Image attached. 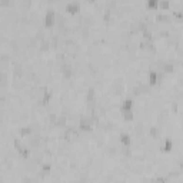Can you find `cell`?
I'll return each mask as SVG.
<instances>
[{
	"instance_id": "6da1fadb",
	"label": "cell",
	"mask_w": 183,
	"mask_h": 183,
	"mask_svg": "<svg viewBox=\"0 0 183 183\" xmlns=\"http://www.w3.org/2000/svg\"><path fill=\"white\" fill-rule=\"evenodd\" d=\"M54 23H56V13H54L53 9H49V10L46 12L44 19H43V24H44L46 27H52Z\"/></svg>"
},
{
	"instance_id": "7a4b0ae2",
	"label": "cell",
	"mask_w": 183,
	"mask_h": 183,
	"mask_svg": "<svg viewBox=\"0 0 183 183\" xmlns=\"http://www.w3.org/2000/svg\"><path fill=\"white\" fill-rule=\"evenodd\" d=\"M92 126H93V119H92V117L80 119V122H79V129L83 130V132H89V130H92Z\"/></svg>"
},
{
	"instance_id": "3957f363",
	"label": "cell",
	"mask_w": 183,
	"mask_h": 183,
	"mask_svg": "<svg viewBox=\"0 0 183 183\" xmlns=\"http://www.w3.org/2000/svg\"><path fill=\"white\" fill-rule=\"evenodd\" d=\"M40 143H41V137H40V135H32V136L29 137V146L32 147L33 150L40 146Z\"/></svg>"
},
{
	"instance_id": "277c9868",
	"label": "cell",
	"mask_w": 183,
	"mask_h": 183,
	"mask_svg": "<svg viewBox=\"0 0 183 183\" xmlns=\"http://www.w3.org/2000/svg\"><path fill=\"white\" fill-rule=\"evenodd\" d=\"M62 69V73L65 76V79H69L70 76H72V72H73V69H72V65L70 63H67V62H65V63H62V66H60Z\"/></svg>"
},
{
	"instance_id": "5b68a950",
	"label": "cell",
	"mask_w": 183,
	"mask_h": 183,
	"mask_svg": "<svg viewBox=\"0 0 183 183\" xmlns=\"http://www.w3.org/2000/svg\"><path fill=\"white\" fill-rule=\"evenodd\" d=\"M140 47L147 50V52H154V44H153L152 39H143L140 41Z\"/></svg>"
},
{
	"instance_id": "8992f818",
	"label": "cell",
	"mask_w": 183,
	"mask_h": 183,
	"mask_svg": "<svg viewBox=\"0 0 183 183\" xmlns=\"http://www.w3.org/2000/svg\"><path fill=\"white\" fill-rule=\"evenodd\" d=\"M79 7H80V4H79L77 1H70V3H67V4L65 6L66 12H70V13H76V12H79Z\"/></svg>"
},
{
	"instance_id": "52a82bcc",
	"label": "cell",
	"mask_w": 183,
	"mask_h": 183,
	"mask_svg": "<svg viewBox=\"0 0 183 183\" xmlns=\"http://www.w3.org/2000/svg\"><path fill=\"white\" fill-rule=\"evenodd\" d=\"M113 89H114V92H116L117 95H120V93L123 92V89H124V84H123L122 79H117V80L113 83Z\"/></svg>"
},
{
	"instance_id": "ba28073f",
	"label": "cell",
	"mask_w": 183,
	"mask_h": 183,
	"mask_svg": "<svg viewBox=\"0 0 183 183\" xmlns=\"http://www.w3.org/2000/svg\"><path fill=\"white\" fill-rule=\"evenodd\" d=\"M13 76H14L16 79H22V77H23V67H22L20 65H16V66H14V69H13Z\"/></svg>"
},
{
	"instance_id": "9c48e42d",
	"label": "cell",
	"mask_w": 183,
	"mask_h": 183,
	"mask_svg": "<svg viewBox=\"0 0 183 183\" xmlns=\"http://www.w3.org/2000/svg\"><path fill=\"white\" fill-rule=\"evenodd\" d=\"M120 142L123 143V146L129 147V145H130V136H129L127 133H122V135H120Z\"/></svg>"
},
{
	"instance_id": "30bf717a",
	"label": "cell",
	"mask_w": 183,
	"mask_h": 183,
	"mask_svg": "<svg viewBox=\"0 0 183 183\" xmlns=\"http://www.w3.org/2000/svg\"><path fill=\"white\" fill-rule=\"evenodd\" d=\"M122 114L126 120H132L133 119V110L132 109H122Z\"/></svg>"
},
{
	"instance_id": "8fae6325",
	"label": "cell",
	"mask_w": 183,
	"mask_h": 183,
	"mask_svg": "<svg viewBox=\"0 0 183 183\" xmlns=\"http://www.w3.org/2000/svg\"><path fill=\"white\" fill-rule=\"evenodd\" d=\"M50 97H52V93H50V92H44V93H43V97H41V100H40V105L46 106V105L49 103Z\"/></svg>"
},
{
	"instance_id": "7c38bea8",
	"label": "cell",
	"mask_w": 183,
	"mask_h": 183,
	"mask_svg": "<svg viewBox=\"0 0 183 183\" xmlns=\"http://www.w3.org/2000/svg\"><path fill=\"white\" fill-rule=\"evenodd\" d=\"M66 120H67V117H66V116H59V117H57V120H56V123H54V126L65 127V126H66Z\"/></svg>"
},
{
	"instance_id": "4fadbf2b",
	"label": "cell",
	"mask_w": 183,
	"mask_h": 183,
	"mask_svg": "<svg viewBox=\"0 0 183 183\" xmlns=\"http://www.w3.org/2000/svg\"><path fill=\"white\" fill-rule=\"evenodd\" d=\"M173 146V143H172V140L170 139H166L165 142H162L160 143V149H163V150H170Z\"/></svg>"
},
{
	"instance_id": "5bb4252c",
	"label": "cell",
	"mask_w": 183,
	"mask_h": 183,
	"mask_svg": "<svg viewBox=\"0 0 183 183\" xmlns=\"http://www.w3.org/2000/svg\"><path fill=\"white\" fill-rule=\"evenodd\" d=\"M20 135H22V136H27V135H30V136H32V135H33V129H32L30 126L22 127V129H20Z\"/></svg>"
},
{
	"instance_id": "9a60e30c",
	"label": "cell",
	"mask_w": 183,
	"mask_h": 183,
	"mask_svg": "<svg viewBox=\"0 0 183 183\" xmlns=\"http://www.w3.org/2000/svg\"><path fill=\"white\" fill-rule=\"evenodd\" d=\"M149 135H150L152 137H157V136L160 135V129L156 127V126H152V127L149 129Z\"/></svg>"
},
{
	"instance_id": "2e32d148",
	"label": "cell",
	"mask_w": 183,
	"mask_h": 183,
	"mask_svg": "<svg viewBox=\"0 0 183 183\" xmlns=\"http://www.w3.org/2000/svg\"><path fill=\"white\" fill-rule=\"evenodd\" d=\"M162 72H163V73H172V72H173V63H165Z\"/></svg>"
},
{
	"instance_id": "e0dca14e",
	"label": "cell",
	"mask_w": 183,
	"mask_h": 183,
	"mask_svg": "<svg viewBox=\"0 0 183 183\" xmlns=\"http://www.w3.org/2000/svg\"><path fill=\"white\" fill-rule=\"evenodd\" d=\"M167 112H162L160 114H159V117H157V120H159V123L162 124V123H166L167 122Z\"/></svg>"
},
{
	"instance_id": "ac0fdd59",
	"label": "cell",
	"mask_w": 183,
	"mask_h": 183,
	"mask_svg": "<svg viewBox=\"0 0 183 183\" xmlns=\"http://www.w3.org/2000/svg\"><path fill=\"white\" fill-rule=\"evenodd\" d=\"M132 106H133V102L130 99H126L122 102V109H132Z\"/></svg>"
},
{
	"instance_id": "d6986e66",
	"label": "cell",
	"mask_w": 183,
	"mask_h": 183,
	"mask_svg": "<svg viewBox=\"0 0 183 183\" xmlns=\"http://www.w3.org/2000/svg\"><path fill=\"white\" fill-rule=\"evenodd\" d=\"M135 133H136L137 136H143V133H145L143 124H136V126H135Z\"/></svg>"
},
{
	"instance_id": "ffe728a7",
	"label": "cell",
	"mask_w": 183,
	"mask_h": 183,
	"mask_svg": "<svg viewBox=\"0 0 183 183\" xmlns=\"http://www.w3.org/2000/svg\"><path fill=\"white\" fill-rule=\"evenodd\" d=\"M156 19H157L159 22H169V20H170V17H169L167 14H165V13H159V14L156 16Z\"/></svg>"
},
{
	"instance_id": "44dd1931",
	"label": "cell",
	"mask_w": 183,
	"mask_h": 183,
	"mask_svg": "<svg viewBox=\"0 0 183 183\" xmlns=\"http://www.w3.org/2000/svg\"><path fill=\"white\" fill-rule=\"evenodd\" d=\"M147 9H156L157 6H159V0H149L146 3Z\"/></svg>"
},
{
	"instance_id": "7402d4cb",
	"label": "cell",
	"mask_w": 183,
	"mask_h": 183,
	"mask_svg": "<svg viewBox=\"0 0 183 183\" xmlns=\"http://www.w3.org/2000/svg\"><path fill=\"white\" fill-rule=\"evenodd\" d=\"M77 179H79V182L80 183H84L87 180V173L86 172H80V173H77Z\"/></svg>"
},
{
	"instance_id": "603a6c76",
	"label": "cell",
	"mask_w": 183,
	"mask_h": 183,
	"mask_svg": "<svg viewBox=\"0 0 183 183\" xmlns=\"http://www.w3.org/2000/svg\"><path fill=\"white\" fill-rule=\"evenodd\" d=\"M49 46H50V41H49V40H44V41L40 43V49H41V50H47Z\"/></svg>"
},
{
	"instance_id": "cb8c5ba5",
	"label": "cell",
	"mask_w": 183,
	"mask_h": 183,
	"mask_svg": "<svg viewBox=\"0 0 183 183\" xmlns=\"http://www.w3.org/2000/svg\"><path fill=\"white\" fill-rule=\"evenodd\" d=\"M49 170H50V165H49V163H43V165H41V173L46 175Z\"/></svg>"
},
{
	"instance_id": "d4e9b609",
	"label": "cell",
	"mask_w": 183,
	"mask_h": 183,
	"mask_svg": "<svg viewBox=\"0 0 183 183\" xmlns=\"http://www.w3.org/2000/svg\"><path fill=\"white\" fill-rule=\"evenodd\" d=\"M159 6H160L162 9H167V7L170 6V3H169L167 0H162V1H159Z\"/></svg>"
},
{
	"instance_id": "484cf974",
	"label": "cell",
	"mask_w": 183,
	"mask_h": 183,
	"mask_svg": "<svg viewBox=\"0 0 183 183\" xmlns=\"http://www.w3.org/2000/svg\"><path fill=\"white\" fill-rule=\"evenodd\" d=\"M14 147H16L19 152H22V150L24 149V147L22 146V143H20V140H19V139H16V140H14Z\"/></svg>"
},
{
	"instance_id": "4316f807",
	"label": "cell",
	"mask_w": 183,
	"mask_h": 183,
	"mask_svg": "<svg viewBox=\"0 0 183 183\" xmlns=\"http://www.w3.org/2000/svg\"><path fill=\"white\" fill-rule=\"evenodd\" d=\"M173 16L178 17V19H183V12L182 10H176V12H173Z\"/></svg>"
},
{
	"instance_id": "83f0119b",
	"label": "cell",
	"mask_w": 183,
	"mask_h": 183,
	"mask_svg": "<svg viewBox=\"0 0 183 183\" xmlns=\"http://www.w3.org/2000/svg\"><path fill=\"white\" fill-rule=\"evenodd\" d=\"M152 183H166V179L165 178H156L152 180Z\"/></svg>"
},
{
	"instance_id": "f1b7e54d",
	"label": "cell",
	"mask_w": 183,
	"mask_h": 183,
	"mask_svg": "<svg viewBox=\"0 0 183 183\" xmlns=\"http://www.w3.org/2000/svg\"><path fill=\"white\" fill-rule=\"evenodd\" d=\"M69 114H70V109H69V107H63V109H62V116H66V117H67Z\"/></svg>"
},
{
	"instance_id": "f546056e",
	"label": "cell",
	"mask_w": 183,
	"mask_h": 183,
	"mask_svg": "<svg viewBox=\"0 0 183 183\" xmlns=\"http://www.w3.org/2000/svg\"><path fill=\"white\" fill-rule=\"evenodd\" d=\"M107 153L109 154H116V149L114 147H107Z\"/></svg>"
},
{
	"instance_id": "4dcf8cb0",
	"label": "cell",
	"mask_w": 183,
	"mask_h": 183,
	"mask_svg": "<svg viewBox=\"0 0 183 183\" xmlns=\"http://www.w3.org/2000/svg\"><path fill=\"white\" fill-rule=\"evenodd\" d=\"M179 166H180V170H183V157L179 160Z\"/></svg>"
},
{
	"instance_id": "1f68e13d",
	"label": "cell",
	"mask_w": 183,
	"mask_h": 183,
	"mask_svg": "<svg viewBox=\"0 0 183 183\" xmlns=\"http://www.w3.org/2000/svg\"><path fill=\"white\" fill-rule=\"evenodd\" d=\"M179 84H180V86H183V76H180V77H179Z\"/></svg>"
}]
</instances>
